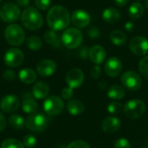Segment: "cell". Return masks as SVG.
I'll return each instance as SVG.
<instances>
[{"instance_id":"obj_1","label":"cell","mask_w":148,"mask_h":148,"mask_svg":"<svg viewBox=\"0 0 148 148\" xmlns=\"http://www.w3.org/2000/svg\"><path fill=\"white\" fill-rule=\"evenodd\" d=\"M46 19L47 23L51 29L59 31L69 27L71 21V16L69 10L64 6L55 5L52 6L48 11Z\"/></svg>"},{"instance_id":"obj_2","label":"cell","mask_w":148,"mask_h":148,"mask_svg":"<svg viewBox=\"0 0 148 148\" xmlns=\"http://www.w3.org/2000/svg\"><path fill=\"white\" fill-rule=\"evenodd\" d=\"M21 23L29 30H37L43 24L42 14L35 7L29 6L24 9L21 14Z\"/></svg>"},{"instance_id":"obj_3","label":"cell","mask_w":148,"mask_h":148,"mask_svg":"<svg viewBox=\"0 0 148 148\" xmlns=\"http://www.w3.org/2000/svg\"><path fill=\"white\" fill-rule=\"evenodd\" d=\"M83 36L77 28H67L62 35V42L68 49H76L82 43Z\"/></svg>"},{"instance_id":"obj_4","label":"cell","mask_w":148,"mask_h":148,"mask_svg":"<svg viewBox=\"0 0 148 148\" xmlns=\"http://www.w3.org/2000/svg\"><path fill=\"white\" fill-rule=\"evenodd\" d=\"M4 37L7 42L12 46H20L25 39V32L20 25L12 23L6 27Z\"/></svg>"},{"instance_id":"obj_5","label":"cell","mask_w":148,"mask_h":148,"mask_svg":"<svg viewBox=\"0 0 148 148\" xmlns=\"http://www.w3.org/2000/svg\"><path fill=\"white\" fill-rule=\"evenodd\" d=\"M146 111V105L145 103L139 99H133L127 101L124 108L123 112L126 117L130 120L138 119L144 114Z\"/></svg>"},{"instance_id":"obj_6","label":"cell","mask_w":148,"mask_h":148,"mask_svg":"<svg viewBox=\"0 0 148 148\" xmlns=\"http://www.w3.org/2000/svg\"><path fill=\"white\" fill-rule=\"evenodd\" d=\"M25 122L26 127L29 130L35 133H40L46 129L49 124V119L43 114L36 113L33 114H29L27 117Z\"/></svg>"},{"instance_id":"obj_7","label":"cell","mask_w":148,"mask_h":148,"mask_svg":"<svg viewBox=\"0 0 148 148\" xmlns=\"http://www.w3.org/2000/svg\"><path fill=\"white\" fill-rule=\"evenodd\" d=\"M43 109L48 115L56 116L63 111L64 103L60 97L56 95H51L45 100L43 103Z\"/></svg>"},{"instance_id":"obj_8","label":"cell","mask_w":148,"mask_h":148,"mask_svg":"<svg viewBox=\"0 0 148 148\" xmlns=\"http://www.w3.org/2000/svg\"><path fill=\"white\" fill-rule=\"evenodd\" d=\"M121 81L122 85L131 91H136L140 89L142 85V80L140 75L132 70L125 72L121 75Z\"/></svg>"},{"instance_id":"obj_9","label":"cell","mask_w":148,"mask_h":148,"mask_svg":"<svg viewBox=\"0 0 148 148\" xmlns=\"http://www.w3.org/2000/svg\"><path fill=\"white\" fill-rule=\"evenodd\" d=\"M20 17V9L17 5L8 3L2 6L0 10V18L5 23H14Z\"/></svg>"},{"instance_id":"obj_10","label":"cell","mask_w":148,"mask_h":148,"mask_svg":"<svg viewBox=\"0 0 148 148\" xmlns=\"http://www.w3.org/2000/svg\"><path fill=\"white\" fill-rule=\"evenodd\" d=\"M24 59L23 51L17 48H10L5 53L3 56L4 63L10 68H16L20 66Z\"/></svg>"},{"instance_id":"obj_11","label":"cell","mask_w":148,"mask_h":148,"mask_svg":"<svg viewBox=\"0 0 148 148\" xmlns=\"http://www.w3.org/2000/svg\"><path fill=\"white\" fill-rule=\"evenodd\" d=\"M129 49L136 56L148 54V40L143 36H134L129 42Z\"/></svg>"},{"instance_id":"obj_12","label":"cell","mask_w":148,"mask_h":148,"mask_svg":"<svg viewBox=\"0 0 148 148\" xmlns=\"http://www.w3.org/2000/svg\"><path fill=\"white\" fill-rule=\"evenodd\" d=\"M66 82L69 88H77L81 87L84 82V74L80 69H72L67 73Z\"/></svg>"},{"instance_id":"obj_13","label":"cell","mask_w":148,"mask_h":148,"mask_svg":"<svg viewBox=\"0 0 148 148\" xmlns=\"http://www.w3.org/2000/svg\"><path fill=\"white\" fill-rule=\"evenodd\" d=\"M56 70V63L50 59H44L39 62L36 65V71L42 77L52 75Z\"/></svg>"},{"instance_id":"obj_14","label":"cell","mask_w":148,"mask_h":148,"mask_svg":"<svg viewBox=\"0 0 148 148\" xmlns=\"http://www.w3.org/2000/svg\"><path fill=\"white\" fill-rule=\"evenodd\" d=\"M71 22L77 29L85 28L90 23V16L83 10H76L72 13Z\"/></svg>"},{"instance_id":"obj_15","label":"cell","mask_w":148,"mask_h":148,"mask_svg":"<svg viewBox=\"0 0 148 148\" xmlns=\"http://www.w3.org/2000/svg\"><path fill=\"white\" fill-rule=\"evenodd\" d=\"M104 69L105 73L108 76L116 77L121 74L122 70V62L117 57H111L106 62Z\"/></svg>"},{"instance_id":"obj_16","label":"cell","mask_w":148,"mask_h":148,"mask_svg":"<svg viewBox=\"0 0 148 148\" xmlns=\"http://www.w3.org/2000/svg\"><path fill=\"white\" fill-rule=\"evenodd\" d=\"M20 101L19 99L13 95H8L0 101V108L5 113H13L16 111L19 108Z\"/></svg>"},{"instance_id":"obj_17","label":"cell","mask_w":148,"mask_h":148,"mask_svg":"<svg viewBox=\"0 0 148 148\" xmlns=\"http://www.w3.org/2000/svg\"><path fill=\"white\" fill-rule=\"evenodd\" d=\"M107 56V52L105 49L101 45H95L92 48H90L88 52V57L92 62H94L95 65L101 64Z\"/></svg>"},{"instance_id":"obj_18","label":"cell","mask_w":148,"mask_h":148,"mask_svg":"<svg viewBox=\"0 0 148 148\" xmlns=\"http://www.w3.org/2000/svg\"><path fill=\"white\" fill-rule=\"evenodd\" d=\"M121 127V121L115 116H109L104 119L101 123L102 130L107 134H114L120 130Z\"/></svg>"},{"instance_id":"obj_19","label":"cell","mask_w":148,"mask_h":148,"mask_svg":"<svg viewBox=\"0 0 148 148\" xmlns=\"http://www.w3.org/2000/svg\"><path fill=\"white\" fill-rule=\"evenodd\" d=\"M49 92V86L45 82H38L32 88V95L36 99H44Z\"/></svg>"},{"instance_id":"obj_20","label":"cell","mask_w":148,"mask_h":148,"mask_svg":"<svg viewBox=\"0 0 148 148\" xmlns=\"http://www.w3.org/2000/svg\"><path fill=\"white\" fill-rule=\"evenodd\" d=\"M121 13L120 11L113 7L107 8L102 12V18L105 22L109 23H116L121 20Z\"/></svg>"},{"instance_id":"obj_21","label":"cell","mask_w":148,"mask_h":148,"mask_svg":"<svg viewBox=\"0 0 148 148\" xmlns=\"http://www.w3.org/2000/svg\"><path fill=\"white\" fill-rule=\"evenodd\" d=\"M67 109L71 115H80L84 112V104L79 100H70L67 104Z\"/></svg>"},{"instance_id":"obj_22","label":"cell","mask_w":148,"mask_h":148,"mask_svg":"<svg viewBox=\"0 0 148 148\" xmlns=\"http://www.w3.org/2000/svg\"><path fill=\"white\" fill-rule=\"evenodd\" d=\"M23 110L29 114H36L37 109H38V104L37 102L29 95L28 97H23V104H22Z\"/></svg>"},{"instance_id":"obj_23","label":"cell","mask_w":148,"mask_h":148,"mask_svg":"<svg viewBox=\"0 0 148 148\" xmlns=\"http://www.w3.org/2000/svg\"><path fill=\"white\" fill-rule=\"evenodd\" d=\"M109 38H110L111 42L113 44L116 45V46L124 45L127 42V35L123 31L119 30V29L113 30L109 35Z\"/></svg>"},{"instance_id":"obj_24","label":"cell","mask_w":148,"mask_h":148,"mask_svg":"<svg viewBox=\"0 0 148 148\" xmlns=\"http://www.w3.org/2000/svg\"><path fill=\"white\" fill-rule=\"evenodd\" d=\"M19 79L25 84H31L36 80V75L31 69H23L18 74Z\"/></svg>"},{"instance_id":"obj_25","label":"cell","mask_w":148,"mask_h":148,"mask_svg":"<svg viewBox=\"0 0 148 148\" xmlns=\"http://www.w3.org/2000/svg\"><path fill=\"white\" fill-rule=\"evenodd\" d=\"M125 95V89L120 85H113L108 90V96L113 100H121Z\"/></svg>"},{"instance_id":"obj_26","label":"cell","mask_w":148,"mask_h":148,"mask_svg":"<svg viewBox=\"0 0 148 148\" xmlns=\"http://www.w3.org/2000/svg\"><path fill=\"white\" fill-rule=\"evenodd\" d=\"M144 13V7L141 3L136 2L132 3L128 8V15L132 19H139Z\"/></svg>"},{"instance_id":"obj_27","label":"cell","mask_w":148,"mask_h":148,"mask_svg":"<svg viewBox=\"0 0 148 148\" xmlns=\"http://www.w3.org/2000/svg\"><path fill=\"white\" fill-rule=\"evenodd\" d=\"M44 40L47 43L51 45L52 47L57 48L60 46V39L59 36L56 34V32L53 29L48 30L44 34Z\"/></svg>"},{"instance_id":"obj_28","label":"cell","mask_w":148,"mask_h":148,"mask_svg":"<svg viewBox=\"0 0 148 148\" xmlns=\"http://www.w3.org/2000/svg\"><path fill=\"white\" fill-rule=\"evenodd\" d=\"M9 123L11 127L15 129H22L26 126V122L24 119L18 115V114H13L9 118Z\"/></svg>"},{"instance_id":"obj_29","label":"cell","mask_w":148,"mask_h":148,"mask_svg":"<svg viewBox=\"0 0 148 148\" xmlns=\"http://www.w3.org/2000/svg\"><path fill=\"white\" fill-rule=\"evenodd\" d=\"M42 41L41 39L36 36H29L27 41H26V46L30 50H33V51H36V50H38L41 49L42 47Z\"/></svg>"},{"instance_id":"obj_30","label":"cell","mask_w":148,"mask_h":148,"mask_svg":"<svg viewBox=\"0 0 148 148\" xmlns=\"http://www.w3.org/2000/svg\"><path fill=\"white\" fill-rule=\"evenodd\" d=\"M1 148H24V146L22 142L15 139H6L2 144Z\"/></svg>"},{"instance_id":"obj_31","label":"cell","mask_w":148,"mask_h":148,"mask_svg":"<svg viewBox=\"0 0 148 148\" xmlns=\"http://www.w3.org/2000/svg\"><path fill=\"white\" fill-rule=\"evenodd\" d=\"M139 70L143 77L148 80V56H144L139 62Z\"/></svg>"},{"instance_id":"obj_32","label":"cell","mask_w":148,"mask_h":148,"mask_svg":"<svg viewBox=\"0 0 148 148\" xmlns=\"http://www.w3.org/2000/svg\"><path fill=\"white\" fill-rule=\"evenodd\" d=\"M122 109V105L121 102L119 101H112L108 104V111L109 114L114 115V114H118Z\"/></svg>"},{"instance_id":"obj_33","label":"cell","mask_w":148,"mask_h":148,"mask_svg":"<svg viewBox=\"0 0 148 148\" xmlns=\"http://www.w3.org/2000/svg\"><path fill=\"white\" fill-rule=\"evenodd\" d=\"M23 144L24 147H34L36 144V138L32 134H28V135L24 136V138L23 140Z\"/></svg>"},{"instance_id":"obj_34","label":"cell","mask_w":148,"mask_h":148,"mask_svg":"<svg viewBox=\"0 0 148 148\" xmlns=\"http://www.w3.org/2000/svg\"><path fill=\"white\" fill-rule=\"evenodd\" d=\"M34 3L36 8L42 10H46L49 8L51 0H34Z\"/></svg>"},{"instance_id":"obj_35","label":"cell","mask_w":148,"mask_h":148,"mask_svg":"<svg viewBox=\"0 0 148 148\" xmlns=\"http://www.w3.org/2000/svg\"><path fill=\"white\" fill-rule=\"evenodd\" d=\"M114 148H131V144L128 140L125 138H121L115 141Z\"/></svg>"},{"instance_id":"obj_36","label":"cell","mask_w":148,"mask_h":148,"mask_svg":"<svg viewBox=\"0 0 148 148\" xmlns=\"http://www.w3.org/2000/svg\"><path fill=\"white\" fill-rule=\"evenodd\" d=\"M67 148H91L89 147V145L87 143V142H85V141H83V140H74V141H72L68 147Z\"/></svg>"},{"instance_id":"obj_37","label":"cell","mask_w":148,"mask_h":148,"mask_svg":"<svg viewBox=\"0 0 148 148\" xmlns=\"http://www.w3.org/2000/svg\"><path fill=\"white\" fill-rule=\"evenodd\" d=\"M88 35L91 38H97L101 36V31L96 26L90 27L88 30Z\"/></svg>"},{"instance_id":"obj_38","label":"cell","mask_w":148,"mask_h":148,"mask_svg":"<svg viewBox=\"0 0 148 148\" xmlns=\"http://www.w3.org/2000/svg\"><path fill=\"white\" fill-rule=\"evenodd\" d=\"M74 95V92H73V88H64L62 90V96L63 99L65 100H70Z\"/></svg>"},{"instance_id":"obj_39","label":"cell","mask_w":148,"mask_h":148,"mask_svg":"<svg viewBox=\"0 0 148 148\" xmlns=\"http://www.w3.org/2000/svg\"><path fill=\"white\" fill-rule=\"evenodd\" d=\"M91 77L94 79H99L100 76L101 75V69L99 65H95L92 68L91 72H90Z\"/></svg>"},{"instance_id":"obj_40","label":"cell","mask_w":148,"mask_h":148,"mask_svg":"<svg viewBox=\"0 0 148 148\" xmlns=\"http://www.w3.org/2000/svg\"><path fill=\"white\" fill-rule=\"evenodd\" d=\"M3 78L4 80L8 81V82H11V81H14L16 79V74L14 71L10 70V69H6L4 72H3Z\"/></svg>"},{"instance_id":"obj_41","label":"cell","mask_w":148,"mask_h":148,"mask_svg":"<svg viewBox=\"0 0 148 148\" xmlns=\"http://www.w3.org/2000/svg\"><path fill=\"white\" fill-rule=\"evenodd\" d=\"M88 52L89 50L88 49V47L87 46H83L80 49H79V56L82 59V60H86L88 57Z\"/></svg>"},{"instance_id":"obj_42","label":"cell","mask_w":148,"mask_h":148,"mask_svg":"<svg viewBox=\"0 0 148 148\" xmlns=\"http://www.w3.org/2000/svg\"><path fill=\"white\" fill-rule=\"evenodd\" d=\"M16 3V5L20 8H27L29 4L30 0H15Z\"/></svg>"},{"instance_id":"obj_43","label":"cell","mask_w":148,"mask_h":148,"mask_svg":"<svg viewBox=\"0 0 148 148\" xmlns=\"http://www.w3.org/2000/svg\"><path fill=\"white\" fill-rule=\"evenodd\" d=\"M6 127V120H5V117L4 115L0 113V132H2L3 130H4Z\"/></svg>"},{"instance_id":"obj_44","label":"cell","mask_w":148,"mask_h":148,"mask_svg":"<svg viewBox=\"0 0 148 148\" xmlns=\"http://www.w3.org/2000/svg\"><path fill=\"white\" fill-rule=\"evenodd\" d=\"M135 29V25L133 22H127L125 23V29L128 32H132L134 31Z\"/></svg>"},{"instance_id":"obj_45","label":"cell","mask_w":148,"mask_h":148,"mask_svg":"<svg viewBox=\"0 0 148 148\" xmlns=\"http://www.w3.org/2000/svg\"><path fill=\"white\" fill-rule=\"evenodd\" d=\"M114 1L116 5H118L120 7H124L127 4L129 0H114Z\"/></svg>"},{"instance_id":"obj_46","label":"cell","mask_w":148,"mask_h":148,"mask_svg":"<svg viewBox=\"0 0 148 148\" xmlns=\"http://www.w3.org/2000/svg\"><path fill=\"white\" fill-rule=\"evenodd\" d=\"M145 7H146V9H147L148 10V0H145Z\"/></svg>"},{"instance_id":"obj_47","label":"cell","mask_w":148,"mask_h":148,"mask_svg":"<svg viewBox=\"0 0 148 148\" xmlns=\"http://www.w3.org/2000/svg\"><path fill=\"white\" fill-rule=\"evenodd\" d=\"M135 1H140V0H135Z\"/></svg>"},{"instance_id":"obj_48","label":"cell","mask_w":148,"mask_h":148,"mask_svg":"<svg viewBox=\"0 0 148 148\" xmlns=\"http://www.w3.org/2000/svg\"><path fill=\"white\" fill-rule=\"evenodd\" d=\"M142 148H147V147H142Z\"/></svg>"},{"instance_id":"obj_49","label":"cell","mask_w":148,"mask_h":148,"mask_svg":"<svg viewBox=\"0 0 148 148\" xmlns=\"http://www.w3.org/2000/svg\"><path fill=\"white\" fill-rule=\"evenodd\" d=\"M0 1H1V0H0Z\"/></svg>"}]
</instances>
